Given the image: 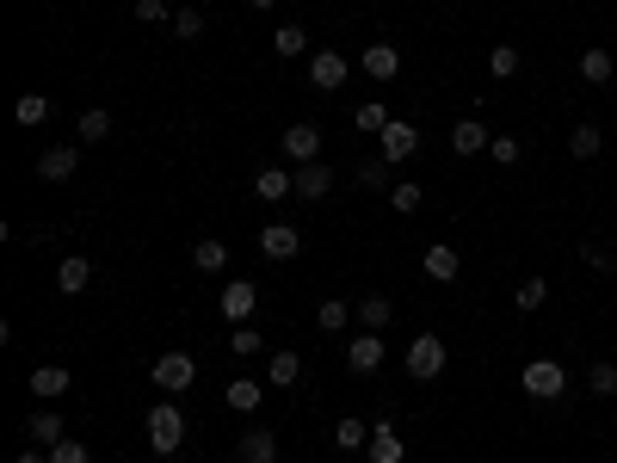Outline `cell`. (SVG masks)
<instances>
[{"mask_svg":"<svg viewBox=\"0 0 617 463\" xmlns=\"http://www.w3.org/2000/svg\"><path fill=\"white\" fill-rule=\"evenodd\" d=\"M445 365H451V346H445L439 334H414V340H408V377H414V383H439Z\"/></svg>","mask_w":617,"mask_h":463,"instance_id":"1","label":"cell"},{"mask_svg":"<svg viewBox=\"0 0 617 463\" xmlns=\"http://www.w3.org/2000/svg\"><path fill=\"white\" fill-rule=\"evenodd\" d=\"M284 161H297V167L321 161V124H290L284 130Z\"/></svg>","mask_w":617,"mask_h":463,"instance_id":"8","label":"cell"},{"mask_svg":"<svg viewBox=\"0 0 617 463\" xmlns=\"http://www.w3.org/2000/svg\"><path fill=\"white\" fill-rule=\"evenodd\" d=\"M599 149H605L599 124H574V130H568V155H574V161H593Z\"/></svg>","mask_w":617,"mask_h":463,"instance_id":"27","label":"cell"},{"mask_svg":"<svg viewBox=\"0 0 617 463\" xmlns=\"http://www.w3.org/2000/svg\"><path fill=\"white\" fill-rule=\"evenodd\" d=\"M272 50H278V62L303 56V50H309V31H303V25H278V31H272Z\"/></svg>","mask_w":617,"mask_h":463,"instance_id":"28","label":"cell"},{"mask_svg":"<svg viewBox=\"0 0 617 463\" xmlns=\"http://www.w3.org/2000/svg\"><path fill=\"white\" fill-rule=\"evenodd\" d=\"M75 167H81V149H75V142H56V149L38 155V180L62 186V180H75Z\"/></svg>","mask_w":617,"mask_h":463,"instance_id":"7","label":"cell"},{"mask_svg":"<svg viewBox=\"0 0 617 463\" xmlns=\"http://www.w3.org/2000/svg\"><path fill=\"white\" fill-rule=\"evenodd\" d=\"M173 38H186V44L204 38V13H198V7H179V13H173Z\"/></svg>","mask_w":617,"mask_h":463,"instance_id":"38","label":"cell"},{"mask_svg":"<svg viewBox=\"0 0 617 463\" xmlns=\"http://www.w3.org/2000/svg\"><path fill=\"white\" fill-rule=\"evenodd\" d=\"M389 315H395V303H389L383 291L358 297V328H365V334H383V328H389Z\"/></svg>","mask_w":617,"mask_h":463,"instance_id":"22","label":"cell"},{"mask_svg":"<svg viewBox=\"0 0 617 463\" xmlns=\"http://www.w3.org/2000/svg\"><path fill=\"white\" fill-rule=\"evenodd\" d=\"M229 346H235V359H253V352H260V346H266V334H260V328H247V322H241V328L229 334Z\"/></svg>","mask_w":617,"mask_h":463,"instance_id":"39","label":"cell"},{"mask_svg":"<svg viewBox=\"0 0 617 463\" xmlns=\"http://www.w3.org/2000/svg\"><path fill=\"white\" fill-rule=\"evenodd\" d=\"M253 198H260V204H284V198H297V167H266L260 180H253Z\"/></svg>","mask_w":617,"mask_h":463,"instance_id":"10","label":"cell"},{"mask_svg":"<svg viewBox=\"0 0 617 463\" xmlns=\"http://www.w3.org/2000/svg\"><path fill=\"white\" fill-rule=\"evenodd\" d=\"M358 62H365V75L383 87V81H395V75H402V50H395V44H365V56H358Z\"/></svg>","mask_w":617,"mask_h":463,"instance_id":"12","label":"cell"},{"mask_svg":"<svg viewBox=\"0 0 617 463\" xmlns=\"http://www.w3.org/2000/svg\"><path fill=\"white\" fill-rule=\"evenodd\" d=\"M315 322H321V328H328V334H340L346 322H358V309H352V303H340V297H328V303H321V309H315Z\"/></svg>","mask_w":617,"mask_h":463,"instance_id":"32","label":"cell"},{"mask_svg":"<svg viewBox=\"0 0 617 463\" xmlns=\"http://www.w3.org/2000/svg\"><path fill=\"white\" fill-rule=\"evenodd\" d=\"M346 365H352L358 377L383 371V334H352V346H346Z\"/></svg>","mask_w":617,"mask_h":463,"instance_id":"15","label":"cell"},{"mask_svg":"<svg viewBox=\"0 0 617 463\" xmlns=\"http://www.w3.org/2000/svg\"><path fill=\"white\" fill-rule=\"evenodd\" d=\"M420 272H426L432 284H451V278L463 272V260H457V247H451V241H432L426 254H420Z\"/></svg>","mask_w":617,"mask_h":463,"instance_id":"11","label":"cell"},{"mask_svg":"<svg viewBox=\"0 0 617 463\" xmlns=\"http://www.w3.org/2000/svg\"><path fill=\"white\" fill-rule=\"evenodd\" d=\"M68 383H75V377H68L62 365H38V371H31V396H38V402H56V396H68Z\"/></svg>","mask_w":617,"mask_h":463,"instance_id":"21","label":"cell"},{"mask_svg":"<svg viewBox=\"0 0 617 463\" xmlns=\"http://www.w3.org/2000/svg\"><path fill=\"white\" fill-rule=\"evenodd\" d=\"M365 457H371V463H408V445H402V433H395L389 420H377V426H371Z\"/></svg>","mask_w":617,"mask_h":463,"instance_id":"13","label":"cell"},{"mask_svg":"<svg viewBox=\"0 0 617 463\" xmlns=\"http://www.w3.org/2000/svg\"><path fill=\"white\" fill-rule=\"evenodd\" d=\"M389 204L402 210V217H414V210L426 204V186H420V180H395V186H389Z\"/></svg>","mask_w":617,"mask_h":463,"instance_id":"30","label":"cell"},{"mask_svg":"<svg viewBox=\"0 0 617 463\" xmlns=\"http://www.w3.org/2000/svg\"><path fill=\"white\" fill-rule=\"evenodd\" d=\"M488 75H494V81H513V75H519V50H513V44H494V50H488Z\"/></svg>","mask_w":617,"mask_h":463,"instance_id":"36","label":"cell"},{"mask_svg":"<svg viewBox=\"0 0 617 463\" xmlns=\"http://www.w3.org/2000/svg\"><path fill=\"white\" fill-rule=\"evenodd\" d=\"M216 309H223V322H229V328L253 322V309H260V284H253V278H229V284H223V297H216Z\"/></svg>","mask_w":617,"mask_h":463,"instance_id":"4","label":"cell"},{"mask_svg":"<svg viewBox=\"0 0 617 463\" xmlns=\"http://www.w3.org/2000/svg\"><path fill=\"white\" fill-rule=\"evenodd\" d=\"M334 445H340V451H365V445H371V426H365V420H352V414H346V420H334Z\"/></svg>","mask_w":617,"mask_h":463,"instance_id":"29","label":"cell"},{"mask_svg":"<svg viewBox=\"0 0 617 463\" xmlns=\"http://www.w3.org/2000/svg\"><path fill=\"white\" fill-rule=\"evenodd\" d=\"M358 180H365L371 192H383V186H395V180H389V161H365V167H358Z\"/></svg>","mask_w":617,"mask_h":463,"instance_id":"42","label":"cell"},{"mask_svg":"<svg viewBox=\"0 0 617 463\" xmlns=\"http://www.w3.org/2000/svg\"><path fill=\"white\" fill-rule=\"evenodd\" d=\"M543 303H550V284H543V278H525L519 291H513V309H519V315H531V309H543Z\"/></svg>","mask_w":617,"mask_h":463,"instance_id":"35","label":"cell"},{"mask_svg":"<svg viewBox=\"0 0 617 463\" xmlns=\"http://www.w3.org/2000/svg\"><path fill=\"white\" fill-rule=\"evenodd\" d=\"M587 389H593V396H605V402H617V359H599V365L587 371Z\"/></svg>","mask_w":617,"mask_h":463,"instance_id":"33","label":"cell"},{"mask_svg":"<svg viewBox=\"0 0 617 463\" xmlns=\"http://www.w3.org/2000/svg\"><path fill=\"white\" fill-rule=\"evenodd\" d=\"M297 377H303V359H297V352H290V346H278L272 359H266V383H272V389H290Z\"/></svg>","mask_w":617,"mask_h":463,"instance_id":"23","label":"cell"},{"mask_svg":"<svg viewBox=\"0 0 617 463\" xmlns=\"http://www.w3.org/2000/svg\"><path fill=\"white\" fill-rule=\"evenodd\" d=\"M519 383H525V396H531V402H556L562 389H568V371H562L556 359H531V365L519 371Z\"/></svg>","mask_w":617,"mask_h":463,"instance_id":"3","label":"cell"},{"mask_svg":"<svg viewBox=\"0 0 617 463\" xmlns=\"http://www.w3.org/2000/svg\"><path fill=\"white\" fill-rule=\"evenodd\" d=\"M149 383L161 389V396H186V389L198 383L192 352H161V359H155V371H149Z\"/></svg>","mask_w":617,"mask_h":463,"instance_id":"2","label":"cell"},{"mask_svg":"<svg viewBox=\"0 0 617 463\" xmlns=\"http://www.w3.org/2000/svg\"><path fill=\"white\" fill-rule=\"evenodd\" d=\"M19 463H50V451H44V445H31V451H19Z\"/></svg>","mask_w":617,"mask_h":463,"instance_id":"44","label":"cell"},{"mask_svg":"<svg viewBox=\"0 0 617 463\" xmlns=\"http://www.w3.org/2000/svg\"><path fill=\"white\" fill-rule=\"evenodd\" d=\"M328 192H334V167H328V161H309V167H297V198L321 204Z\"/></svg>","mask_w":617,"mask_h":463,"instance_id":"17","label":"cell"},{"mask_svg":"<svg viewBox=\"0 0 617 463\" xmlns=\"http://www.w3.org/2000/svg\"><path fill=\"white\" fill-rule=\"evenodd\" d=\"M580 81H593V87H605V81H617V56L611 50H580Z\"/></svg>","mask_w":617,"mask_h":463,"instance_id":"20","label":"cell"},{"mask_svg":"<svg viewBox=\"0 0 617 463\" xmlns=\"http://www.w3.org/2000/svg\"><path fill=\"white\" fill-rule=\"evenodd\" d=\"M13 118H19L25 130H38V124L50 118V99H44V93H19V105H13Z\"/></svg>","mask_w":617,"mask_h":463,"instance_id":"31","label":"cell"},{"mask_svg":"<svg viewBox=\"0 0 617 463\" xmlns=\"http://www.w3.org/2000/svg\"><path fill=\"white\" fill-rule=\"evenodd\" d=\"M420 149V130L408 124V118H389V130H383V161L395 167V161H408Z\"/></svg>","mask_w":617,"mask_h":463,"instance_id":"14","label":"cell"},{"mask_svg":"<svg viewBox=\"0 0 617 463\" xmlns=\"http://www.w3.org/2000/svg\"><path fill=\"white\" fill-rule=\"evenodd\" d=\"M25 433H31V445H44V451H50V445H62V439H68V426H62V414L38 408V414L25 420Z\"/></svg>","mask_w":617,"mask_h":463,"instance_id":"19","label":"cell"},{"mask_svg":"<svg viewBox=\"0 0 617 463\" xmlns=\"http://www.w3.org/2000/svg\"><path fill=\"white\" fill-rule=\"evenodd\" d=\"M192 266H198V272H210V278H216V272H229V241L204 235V241L192 247Z\"/></svg>","mask_w":617,"mask_h":463,"instance_id":"24","label":"cell"},{"mask_svg":"<svg viewBox=\"0 0 617 463\" xmlns=\"http://www.w3.org/2000/svg\"><path fill=\"white\" fill-rule=\"evenodd\" d=\"M50 463H87V445L81 439H62V445H50Z\"/></svg>","mask_w":617,"mask_h":463,"instance_id":"43","label":"cell"},{"mask_svg":"<svg viewBox=\"0 0 617 463\" xmlns=\"http://www.w3.org/2000/svg\"><path fill=\"white\" fill-rule=\"evenodd\" d=\"M149 445H155L161 457H173L179 445H186V414H179L173 402H161V408H149Z\"/></svg>","mask_w":617,"mask_h":463,"instance_id":"5","label":"cell"},{"mask_svg":"<svg viewBox=\"0 0 617 463\" xmlns=\"http://www.w3.org/2000/svg\"><path fill=\"white\" fill-rule=\"evenodd\" d=\"M87 284H93V260H87V254H68V260L56 266V291H62V297H81Z\"/></svg>","mask_w":617,"mask_h":463,"instance_id":"18","label":"cell"},{"mask_svg":"<svg viewBox=\"0 0 617 463\" xmlns=\"http://www.w3.org/2000/svg\"><path fill=\"white\" fill-rule=\"evenodd\" d=\"M247 7H253V13H272V7H278V0H247Z\"/></svg>","mask_w":617,"mask_h":463,"instance_id":"45","label":"cell"},{"mask_svg":"<svg viewBox=\"0 0 617 463\" xmlns=\"http://www.w3.org/2000/svg\"><path fill=\"white\" fill-rule=\"evenodd\" d=\"M223 402H229L235 414H260V402H266V377H235V383L223 389Z\"/></svg>","mask_w":617,"mask_h":463,"instance_id":"16","label":"cell"},{"mask_svg":"<svg viewBox=\"0 0 617 463\" xmlns=\"http://www.w3.org/2000/svg\"><path fill=\"white\" fill-rule=\"evenodd\" d=\"M346 75H352V62H346L340 50H315V56H309V87L340 93V87H346Z\"/></svg>","mask_w":617,"mask_h":463,"instance_id":"6","label":"cell"},{"mask_svg":"<svg viewBox=\"0 0 617 463\" xmlns=\"http://www.w3.org/2000/svg\"><path fill=\"white\" fill-rule=\"evenodd\" d=\"M488 142H494V136L482 130V118H463V124L451 130V149H457V155H482Z\"/></svg>","mask_w":617,"mask_h":463,"instance_id":"26","label":"cell"},{"mask_svg":"<svg viewBox=\"0 0 617 463\" xmlns=\"http://www.w3.org/2000/svg\"><path fill=\"white\" fill-rule=\"evenodd\" d=\"M241 463H278V439L266 433V426H253V433H241Z\"/></svg>","mask_w":617,"mask_h":463,"instance_id":"25","label":"cell"},{"mask_svg":"<svg viewBox=\"0 0 617 463\" xmlns=\"http://www.w3.org/2000/svg\"><path fill=\"white\" fill-rule=\"evenodd\" d=\"M136 19H142V25H173L167 0H136Z\"/></svg>","mask_w":617,"mask_h":463,"instance_id":"41","label":"cell"},{"mask_svg":"<svg viewBox=\"0 0 617 463\" xmlns=\"http://www.w3.org/2000/svg\"><path fill=\"white\" fill-rule=\"evenodd\" d=\"M488 155H494L500 167H513V161H519L525 149H519V136H494V142H488Z\"/></svg>","mask_w":617,"mask_h":463,"instance_id":"40","label":"cell"},{"mask_svg":"<svg viewBox=\"0 0 617 463\" xmlns=\"http://www.w3.org/2000/svg\"><path fill=\"white\" fill-rule=\"evenodd\" d=\"M87 142H105V136H112V112H99V105H87V112H81V124H75Z\"/></svg>","mask_w":617,"mask_h":463,"instance_id":"37","label":"cell"},{"mask_svg":"<svg viewBox=\"0 0 617 463\" xmlns=\"http://www.w3.org/2000/svg\"><path fill=\"white\" fill-rule=\"evenodd\" d=\"M352 124L365 130V136H383V130H389V112H383V99H365V105H358V112H352Z\"/></svg>","mask_w":617,"mask_h":463,"instance_id":"34","label":"cell"},{"mask_svg":"<svg viewBox=\"0 0 617 463\" xmlns=\"http://www.w3.org/2000/svg\"><path fill=\"white\" fill-rule=\"evenodd\" d=\"M260 254H266V260H297V254H303V229L266 223V229H260Z\"/></svg>","mask_w":617,"mask_h":463,"instance_id":"9","label":"cell"}]
</instances>
